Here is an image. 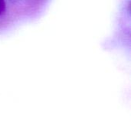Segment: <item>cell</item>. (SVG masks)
<instances>
[{
	"mask_svg": "<svg viewBox=\"0 0 131 131\" xmlns=\"http://www.w3.org/2000/svg\"><path fill=\"white\" fill-rule=\"evenodd\" d=\"M8 1L0 0V21L5 18L8 10Z\"/></svg>",
	"mask_w": 131,
	"mask_h": 131,
	"instance_id": "obj_1",
	"label": "cell"
}]
</instances>
